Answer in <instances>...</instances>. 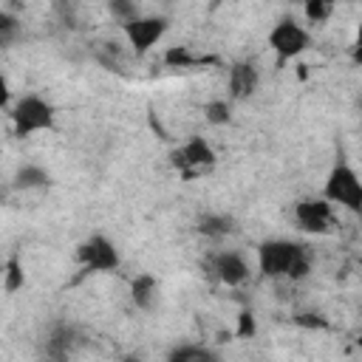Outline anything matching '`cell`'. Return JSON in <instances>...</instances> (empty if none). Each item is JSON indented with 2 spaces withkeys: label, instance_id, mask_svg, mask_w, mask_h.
<instances>
[{
  "label": "cell",
  "instance_id": "8",
  "mask_svg": "<svg viewBox=\"0 0 362 362\" xmlns=\"http://www.w3.org/2000/svg\"><path fill=\"white\" fill-rule=\"evenodd\" d=\"M294 223L311 235H328L334 226V204L325 198H300L294 204Z\"/></svg>",
  "mask_w": 362,
  "mask_h": 362
},
{
  "label": "cell",
  "instance_id": "7",
  "mask_svg": "<svg viewBox=\"0 0 362 362\" xmlns=\"http://www.w3.org/2000/svg\"><path fill=\"white\" fill-rule=\"evenodd\" d=\"M122 31H124V40L133 48V54L136 57H144L170 31V20L164 14H139L136 20L124 23Z\"/></svg>",
  "mask_w": 362,
  "mask_h": 362
},
{
  "label": "cell",
  "instance_id": "22",
  "mask_svg": "<svg viewBox=\"0 0 362 362\" xmlns=\"http://www.w3.org/2000/svg\"><path fill=\"white\" fill-rule=\"evenodd\" d=\"M57 17L62 20V25L68 28H76L79 25V17H76V0H51Z\"/></svg>",
  "mask_w": 362,
  "mask_h": 362
},
{
  "label": "cell",
  "instance_id": "19",
  "mask_svg": "<svg viewBox=\"0 0 362 362\" xmlns=\"http://www.w3.org/2000/svg\"><path fill=\"white\" fill-rule=\"evenodd\" d=\"M300 3H303L305 20L317 25V23H325V20L334 14V8H337L339 0H300Z\"/></svg>",
  "mask_w": 362,
  "mask_h": 362
},
{
  "label": "cell",
  "instance_id": "9",
  "mask_svg": "<svg viewBox=\"0 0 362 362\" xmlns=\"http://www.w3.org/2000/svg\"><path fill=\"white\" fill-rule=\"evenodd\" d=\"M206 272L212 274V280L229 286V288H238L249 280V263L238 255V252H215L209 260H206Z\"/></svg>",
  "mask_w": 362,
  "mask_h": 362
},
{
  "label": "cell",
  "instance_id": "25",
  "mask_svg": "<svg viewBox=\"0 0 362 362\" xmlns=\"http://www.w3.org/2000/svg\"><path fill=\"white\" fill-rule=\"evenodd\" d=\"M11 105V88H8V79L6 74L0 71V110H6Z\"/></svg>",
  "mask_w": 362,
  "mask_h": 362
},
{
  "label": "cell",
  "instance_id": "11",
  "mask_svg": "<svg viewBox=\"0 0 362 362\" xmlns=\"http://www.w3.org/2000/svg\"><path fill=\"white\" fill-rule=\"evenodd\" d=\"M130 300H133L136 308L150 311V308L156 305V300H158V280H156L153 274H147V272L136 274V277L130 280Z\"/></svg>",
  "mask_w": 362,
  "mask_h": 362
},
{
  "label": "cell",
  "instance_id": "3",
  "mask_svg": "<svg viewBox=\"0 0 362 362\" xmlns=\"http://www.w3.org/2000/svg\"><path fill=\"white\" fill-rule=\"evenodd\" d=\"M322 198L331 201V204L345 206L354 215L362 212V181L345 158H337V164L331 167L325 184H322Z\"/></svg>",
  "mask_w": 362,
  "mask_h": 362
},
{
  "label": "cell",
  "instance_id": "18",
  "mask_svg": "<svg viewBox=\"0 0 362 362\" xmlns=\"http://www.w3.org/2000/svg\"><path fill=\"white\" fill-rule=\"evenodd\" d=\"M204 119L212 124V127H223L232 122V102L229 99H209L204 105Z\"/></svg>",
  "mask_w": 362,
  "mask_h": 362
},
{
  "label": "cell",
  "instance_id": "16",
  "mask_svg": "<svg viewBox=\"0 0 362 362\" xmlns=\"http://www.w3.org/2000/svg\"><path fill=\"white\" fill-rule=\"evenodd\" d=\"M0 277H3V288H6L8 294H14V291L23 288V283H25V269H23L20 255H11V257L0 266Z\"/></svg>",
  "mask_w": 362,
  "mask_h": 362
},
{
  "label": "cell",
  "instance_id": "21",
  "mask_svg": "<svg viewBox=\"0 0 362 362\" xmlns=\"http://www.w3.org/2000/svg\"><path fill=\"white\" fill-rule=\"evenodd\" d=\"M107 14L116 20V23H130V20H136L139 14H141V8H139V3L136 0H107Z\"/></svg>",
  "mask_w": 362,
  "mask_h": 362
},
{
  "label": "cell",
  "instance_id": "26",
  "mask_svg": "<svg viewBox=\"0 0 362 362\" xmlns=\"http://www.w3.org/2000/svg\"><path fill=\"white\" fill-rule=\"evenodd\" d=\"M221 3H223V0H212V6H221Z\"/></svg>",
  "mask_w": 362,
  "mask_h": 362
},
{
  "label": "cell",
  "instance_id": "15",
  "mask_svg": "<svg viewBox=\"0 0 362 362\" xmlns=\"http://www.w3.org/2000/svg\"><path fill=\"white\" fill-rule=\"evenodd\" d=\"M167 362H218V351H212L206 345L184 342V345H175L173 351H167Z\"/></svg>",
  "mask_w": 362,
  "mask_h": 362
},
{
  "label": "cell",
  "instance_id": "17",
  "mask_svg": "<svg viewBox=\"0 0 362 362\" xmlns=\"http://www.w3.org/2000/svg\"><path fill=\"white\" fill-rule=\"evenodd\" d=\"M96 62L105 68V71H113V74H124V62H122V48L116 42H99L96 48Z\"/></svg>",
  "mask_w": 362,
  "mask_h": 362
},
{
  "label": "cell",
  "instance_id": "13",
  "mask_svg": "<svg viewBox=\"0 0 362 362\" xmlns=\"http://www.w3.org/2000/svg\"><path fill=\"white\" fill-rule=\"evenodd\" d=\"M11 187L14 189H45V187H51V173L40 164H23V167H17Z\"/></svg>",
  "mask_w": 362,
  "mask_h": 362
},
{
  "label": "cell",
  "instance_id": "20",
  "mask_svg": "<svg viewBox=\"0 0 362 362\" xmlns=\"http://www.w3.org/2000/svg\"><path fill=\"white\" fill-rule=\"evenodd\" d=\"M201 59L198 57H192V51L187 48V45H170L167 51H164V65L167 68H192V65H198Z\"/></svg>",
  "mask_w": 362,
  "mask_h": 362
},
{
  "label": "cell",
  "instance_id": "23",
  "mask_svg": "<svg viewBox=\"0 0 362 362\" xmlns=\"http://www.w3.org/2000/svg\"><path fill=\"white\" fill-rule=\"evenodd\" d=\"M294 325L308 328V331H325L328 328V320L320 311H300V314H294Z\"/></svg>",
  "mask_w": 362,
  "mask_h": 362
},
{
  "label": "cell",
  "instance_id": "5",
  "mask_svg": "<svg viewBox=\"0 0 362 362\" xmlns=\"http://www.w3.org/2000/svg\"><path fill=\"white\" fill-rule=\"evenodd\" d=\"M170 164L181 173V178L192 181L198 175H206L218 164V156H215L212 144L204 136H189L181 147H175L170 153Z\"/></svg>",
  "mask_w": 362,
  "mask_h": 362
},
{
  "label": "cell",
  "instance_id": "2",
  "mask_svg": "<svg viewBox=\"0 0 362 362\" xmlns=\"http://www.w3.org/2000/svg\"><path fill=\"white\" fill-rule=\"evenodd\" d=\"M57 127V107L37 96V93H25L14 102L11 107V133L14 139H28L34 133H45Z\"/></svg>",
  "mask_w": 362,
  "mask_h": 362
},
{
  "label": "cell",
  "instance_id": "12",
  "mask_svg": "<svg viewBox=\"0 0 362 362\" xmlns=\"http://www.w3.org/2000/svg\"><path fill=\"white\" fill-rule=\"evenodd\" d=\"M195 232L209 238V240H221V238L235 232V221L229 215H223V212H204L195 221Z\"/></svg>",
  "mask_w": 362,
  "mask_h": 362
},
{
  "label": "cell",
  "instance_id": "24",
  "mask_svg": "<svg viewBox=\"0 0 362 362\" xmlns=\"http://www.w3.org/2000/svg\"><path fill=\"white\" fill-rule=\"evenodd\" d=\"M255 331H257L255 314H252L249 308H243V311L238 314V328H235V337H238V339H252V337H255Z\"/></svg>",
  "mask_w": 362,
  "mask_h": 362
},
{
  "label": "cell",
  "instance_id": "4",
  "mask_svg": "<svg viewBox=\"0 0 362 362\" xmlns=\"http://www.w3.org/2000/svg\"><path fill=\"white\" fill-rule=\"evenodd\" d=\"M308 45H311V34H308V28L305 25H300L294 17H280L274 25H272V31H269V48L274 51V57H277V68H283L286 62H291V59H297L300 54H305L308 51Z\"/></svg>",
  "mask_w": 362,
  "mask_h": 362
},
{
  "label": "cell",
  "instance_id": "10",
  "mask_svg": "<svg viewBox=\"0 0 362 362\" xmlns=\"http://www.w3.org/2000/svg\"><path fill=\"white\" fill-rule=\"evenodd\" d=\"M226 85H229V102L252 99L255 90H257V85H260V71H257V65L249 62V59L232 62V65H229Z\"/></svg>",
  "mask_w": 362,
  "mask_h": 362
},
{
  "label": "cell",
  "instance_id": "6",
  "mask_svg": "<svg viewBox=\"0 0 362 362\" xmlns=\"http://www.w3.org/2000/svg\"><path fill=\"white\" fill-rule=\"evenodd\" d=\"M76 263L82 266L85 274H105V272H116L122 266V255L110 238L96 232L76 246Z\"/></svg>",
  "mask_w": 362,
  "mask_h": 362
},
{
  "label": "cell",
  "instance_id": "14",
  "mask_svg": "<svg viewBox=\"0 0 362 362\" xmlns=\"http://www.w3.org/2000/svg\"><path fill=\"white\" fill-rule=\"evenodd\" d=\"M76 339V331L68 325V322H57L51 331H48V342H45V354L54 356V359H65L71 354V345Z\"/></svg>",
  "mask_w": 362,
  "mask_h": 362
},
{
  "label": "cell",
  "instance_id": "1",
  "mask_svg": "<svg viewBox=\"0 0 362 362\" xmlns=\"http://www.w3.org/2000/svg\"><path fill=\"white\" fill-rule=\"evenodd\" d=\"M257 269L269 280H305L311 274V252L300 240L269 238L257 246Z\"/></svg>",
  "mask_w": 362,
  "mask_h": 362
}]
</instances>
